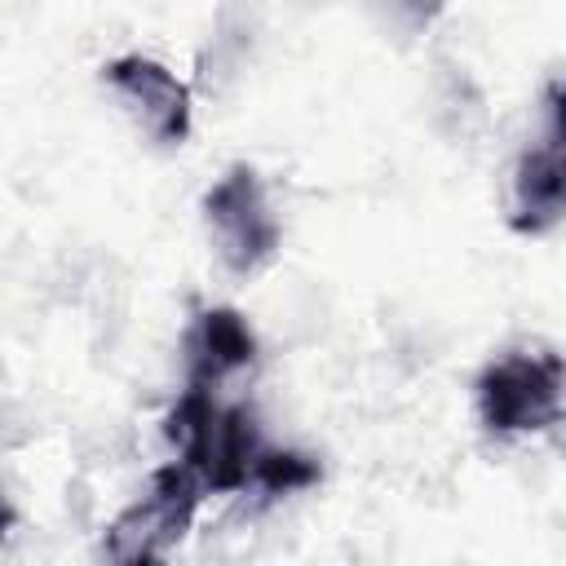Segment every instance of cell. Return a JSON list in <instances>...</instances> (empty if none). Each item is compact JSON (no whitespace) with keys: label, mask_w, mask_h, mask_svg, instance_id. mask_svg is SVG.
<instances>
[{"label":"cell","mask_w":566,"mask_h":566,"mask_svg":"<svg viewBox=\"0 0 566 566\" xmlns=\"http://www.w3.org/2000/svg\"><path fill=\"white\" fill-rule=\"evenodd\" d=\"M256 332L234 305H203L181 332V380L203 389H230L256 367Z\"/></svg>","instance_id":"7"},{"label":"cell","mask_w":566,"mask_h":566,"mask_svg":"<svg viewBox=\"0 0 566 566\" xmlns=\"http://www.w3.org/2000/svg\"><path fill=\"white\" fill-rule=\"evenodd\" d=\"M199 500H203V482L181 460L155 469L146 491L106 526L102 553L111 562H164L195 526Z\"/></svg>","instance_id":"4"},{"label":"cell","mask_w":566,"mask_h":566,"mask_svg":"<svg viewBox=\"0 0 566 566\" xmlns=\"http://www.w3.org/2000/svg\"><path fill=\"white\" fill-rule=\"evenodd\" d=\"M376 4H380V13H385L394 27H402V31H411V35L429 31V27L447 13V0H376Z\"/></svg>","instance_id":"9"},{"label":"cell","mask_w":566,"mask_h":566,"mask_svg":"<svg viewBox=\"0 0 566 566\" xmlns=\"http://www.w3.org/2000/svg\"><path fill=\"white\" fill-rule=\"evenodd\" d=\"M13 522H18V513H13V504H9V495H4V486H0V539L13 531Z\"/></svg>","instance_id":"10"},{"label":"cell","mask_w":566,"mask_h":566,"mask_svg":"<svg viewBox=\"0 0 566 566\" xmlns=\"http://www.w3.org/2000/svg\"><path fill=\"white\" fill-rule=\"evenodd\" d=\"M318 482H323L318 455L296 451V447H274V442H265L261 455H256V464H252V473H248L243 495L252 491V495H261V500H287V495L310 491V486H318Z\"/></svg>","instance_id":"8"},{"label":"cell","mask_w":566,"mask_h":566,"mask_svg":"<svg viewBox=\"0 0 566 566\" xmlns=\"http://www.w3.org/2000/svg\"><path fill=\"white\" fill-rule=\"evenodd\" d=\"M566 367L553 345H509L473 376V411L491 438H531L562 420Z\"/></svg>","instance_id":"2"},{"label":"cell","mask_w":566,"mask_h":566,"mask_svg":"<svg viewBox=\"0 0 566 566\" xmlns=\"http://www.w3.org/2000/svg\"><path fill=\"white\" fill-rule=\"evenodd\" d=\"M199 221L212 243V256L226 274L252 279L261 274L283 243L279 212L270 203L265 177L252 164H230L199 199Z\"/></svg>","instance_id":"3"},{"label":"cell","mask_w":566,"mask_h":566,"mask_svg":"<svg viewBox=\"0 0 566 566\" xmlns=\"http://www.w3.org/2000/svg\"><path fill=\"white\" fill-rule=\"evenodd\" d=\"M562 142H566L562 84L553 75L544 84V97H539V124L531 128L526 146L517 150V159L509 168V212H504V221H509L513 234L539 239V234L557 230L562 208H566V195H562Z\"/></svg>","instance_id":"5"},{"label":"cell","mask_w":566,"mask_h":566,"mask_svg":"<svg viewBox=\"0 0 566 566\" xmlns=\"http://www.w3.org/2000/svg\"><path fill=\"white\" fill-rule=\"evenodd\" d=\"M164 438L172 442L177 460L203 482V491L217 495H243L248 473L270 442L243 398L203 385H181L177 402L164 416Z\"/></svg>","instance_id":"1"},{"label":"cell","mask_w":566,"mask_h":566,"mask_svg":"<svg viewBox=\"0 0 566 566\" xmlns=\"http://www.w3.org/2000/svg\"><path fill=\"white\" fill-rule=\"evenodd\" d=\"M106 93L133 119V128L155 146H181L195 128L190 88L150 53H119L102 66Z\"/></svg>","instance_id":"6"}]
</instances>
